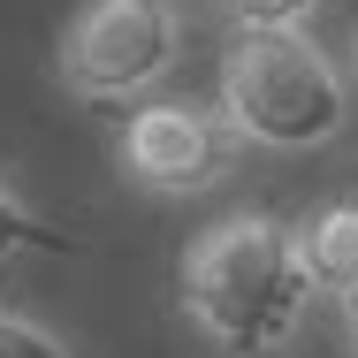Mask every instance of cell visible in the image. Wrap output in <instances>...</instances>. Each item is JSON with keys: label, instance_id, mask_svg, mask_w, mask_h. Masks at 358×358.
Returning <instances> with one entry per match:
<instances>
[{"label": "cell", "instance_id": "5b68a950", "mask_svg": "<svg viewBox=\"0 0 358 358\" xmlns=\"http://www.w3.org/2000/svg\"><path fill=\"white\" fill-rule=\"evenodd\" d=\"M297 236V259H305V282L313 289H351L358 282V199H328L289 229Z\"/></svg>", "mask_w": 358, "mask_h": 358}, {"label": "cell", "instance_id": "52a82bcc", "mask_svg": "<svg viewBox=\"0 0 358 358\" xmlns=\"http://www.w3.org/2000/svg\"><path fill=\"white\" fill-rule=\"evenodd\" d=\"M236 31H305V15L320 0H221Z\"/></svg>", "mask_w": 358, "mask_h": 358}, {"label": "cell", "instance_id": "30bf717a", "mask_svg": "<svg viewBox=\"0 0 358 358\" xmlns=\"http://www.w3.org/2000/svg\"><path fill=\"white\" fill-rule=\"evenodd\" d=\"M351 38H358V0H351Z\"/></svg>", "mask_w": 358, "mask_h": 358}, {"label": "cell", "instance_id": "9c48e42d", "mask_svg": "<svg viewBox=\"0 0 358 358\" xmlns=\"http://www.w3.org/2000/svg\"><path fill=\"white\" fill-rule=\"evenodd\" d=\"M336 305H343V328H351V343H358V282H351V289H336Z\"/></svg>", "mask_w": 358, "mask_h": 358}, {"label": "cell", "instance_id": "277c9868", "mask_svg": "<svg viewBox=\"0 0 358 358\" xmlns=\"http://www.w3.org/2000/svg\"><path fill=\"white\" fill-rule=\"evenodd\" d=\"M122 168H130V183L168 191V199L206 191L221 176V122L191 99H145L122 122Z\"/></svg>", "mask_w": 358, "mask_h": 358}, {"label": "cell", "instance_id": "3957f363", "mask_svg": "<svg viewBox=\"0 0 358 358\" xmlns=\"http://www.w3.org/2000/svg\"><path fill=\"white\" fill-rule=\"evenodd\" d=\"M176 69L168 0H76L62 23V76L84 99H138Z\"/></svg>", "mask_w": 358, "mask_h": 358}, {"label": "cell", "instance_id": "7a4b0ae2", "mask_svg": "<svg viewBox=\"0 0 358 358\" xmlns=\"http://www.w3.org/2000/svg\"><path fill=\"white\" fill-rule=\"evenodd\" d=\"M221 115L252 145L305 152L351 122V92L305 31H236L221 54Z\"/></svg>", "mask_w": 358, "mask_h": 358}, {"label": "cell", "instance_id": "6da1fadb", "mask_svg": "<svg viewBox=\"0 0 358 358\" xmlns=\"http://www.w3.org/2000/svg\"><path fill=\"white\" fill-rule=\"evenodd\" d=\"M176 289H183V313L214 336L229 358H267L282 351L305 320V259H297V236L275 214H221L206 221L183 259H176Z\"/></svg>", "mask_w": 358, "mask_h": 358}, {"label": "cell", "instance_id": "8992f818", "mask_svg": "<svg viewBox=\"0 0 358 358\" xmlns=\"http://www.w3.org/2000/svg\"><path fill=\"white\" fill-rule=\"evenodd\" d=\"M0 252H76V236H62L38 206H23V199L0 183Z\"/></svg>", "mask_w": 358, "mask_h": 358}, {"label": "cell", "instance_id": "ba28073f", "mask_svg": "<svg viewBox=\"0 0 358 358\" xmlns=\"http://www.w3.org/2000/svg\"><path fill=\"white\" fill-rule=\"evenodd\" d=\"M0 358H76L62 336H46L38 320H23V313H0Z\"/></svg>", "mask_w": 358, "mask_h": 358}, {"label": "cell", "instance_id": "8fae6325", "mask_svg": "<svg viewBox=\"0 0 358 358\" xmlns=\"http://www.w3.org/2000/svg\"><path fill=\"white\" fill-rule=\"evenodd\" d=\"M351 358H358V351H351Z\"/></svg>", "mask_w": 358, "mask_h": 358}]
</instances>
